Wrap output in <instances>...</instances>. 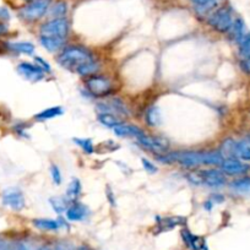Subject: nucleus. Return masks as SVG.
Wrapping results in <instances>:
<instances>
[{
  "label": "nucleus",
  "instance_id": "f257e3e1",
  "mask_svg": "<svg viewBox=\"0 0 250 250\" xmlns=\"http://www.w3.org/2000/svg\"><path fill=\"white\" fill-rule=\"evenodd\" d=\"M96 60L95 54L83 45H68L57 57V62L64 69L78 73L80 68Z\"/></svg>",
  "mask_w": 250,
  "mask_h": 250
},
{
  "label": "nucleus",
  "instance_id": "f03ea898",
  "mask_svg": "<svg viewBox=\"0 0 250 250\" xmlns=\"http://www.w3.org/2000/svg\"><path fill=\"white\" fill-rule=\"evenodd\" d=\"M83 87L86 92L93 98H105L115 93V86L108 76L101 74L86 76L83 79Z\"/></svg>",
  "mask_w": 250,
  "mask_h": 250
},
{
  "label": "nucleus",
  "instance_id": "7ed1b4c3",
  "mask_svg": "<svg viewBox=\"0 0 250 250\" xmlns=\"http://www.w3.org/2000/svg\"><path fill=\"white\" fill-rule=\"evenodd\" d=\"M234 16H233L232 9L228 6H220L217 10L213 11L208 19L206 22L212 30L218 33H228L232 28L234 22Z\"/></svg>",
  "mask_w": 250,
  "mask_h": 250
},
{
  "label": "nucleus",
  "instance_id": "20e7f679",
  "mask_svg": "<svg viewBox=\"0 0 250 250\" xmlns=\"http://www.w3.org/2000/svg\"><path fill=\"white\" fill-rule=\"evenodd\" d=\"M50 0H35L23 5L19 10V16L26 22H36L49 11Z\"/></svg>",
  "mask_w": 250,
  "mask_h": 250
},
{
  "label": "nucleus",
  "instance_id": "39448f33",
  "mask_svg": "<svg viewBox=\"0 0 250 250\" xmlns=\"http://www.w3.org/2000/svg\"><path fill=\"white\" fill-rule=\"evenodd\" d=\"M70 32V22L66 18L52 19L40 27V36L44 37L68 38Z\"/></svg>",
  "mask_w": 250,
  "mask_h": 250
},
{
  "label": "nucleus",
  "instance_id": "423d86ee",
  "mask_svg": "<svg viewBox=\"0 0 250 250\" xmlns=\"http://www.w3.org/2000/svg\"><path fill=\"white\" fill-rule=\"evenodd\" d=\"M200 175V185L220 189L227 185V177L225 173L217 168H206V169H198Z\"/></svg>",
  "mask_w": 250,
  "mask_h": 250
},
{
  "label": "nucleus",
  "instance_id": "0eeeda50",
  "mask_svg": "<svg viewBox=\"0 0 250 250\" xmlns=\"http://www.w3.org/2000/svg\"><path fill=\"white\" fill-rule=\"evenodd\" d=\"M136 140L140 144L141 147L146 148L150 152H153L155 155L166 153L169 150V143H168V140L165 138H161V136L148 135V134L144 133Z\"/></svg>",
  "mask_w": 250,
  "mask_h": 250
},
{
  "label": "nucleus",
  "instance_id": "6e6552de",
  "mask_svg": "<svg viewBox=\"0 0 250 250\" xmlns=\"http://www.w3.org/2000/svg\"><path fill=\"white\" fill-rule=\"evenodd\" d=\"M1 203L14 211H21L26 205L25 196L18 188H8L1 195Z\"/></svg>",
  "mask_w": 250,
  "mask_h": 250
},
{
  "label": "nucleus",
  "instance_id": "1a4fd4ad",
  "mask_svg": "<svg viewBox=\"0 0 250 250\" xmlns=\"http://www.w3.org/2000/svg\"><path fill=\"white\" fill-rule=\"evenodd\" d=\"M220 169L226 175H234V177H237V175L247 174L249 172L250 167L249 165H247L243 161L238 160V158L228 157L223 160L222 165L220 166Z\"/></svg>",
  "mask_w": 250,
  "mask_h": 250
},
{
  "label": "nucleus",
  "instance_id": "9d476101",
  "mask_svg": "<svg viewBox=\"0 0 250 250\" xmlns=\"http://www.w3.org/2000/svg\"><path fill=\"white\" fill-rule=\"evenodd\" d=\"M18 71L21 76H23L26 80L31 81V83H38L45 78L44 71L37 64H33V62H20L18 65Z\"/></svg>",
  "mask_w": 250,
  "mask_h": 250
},
{
  "label": "nucleus",
  "instance_id": "9b49d317",
  "mask_svg": "<svg viewBox=\"0 0 250 250\" xmlns=\"http://www.w3.org/2000/svg\"><path fill=\"white\" fill-rule=\"evenodd\" d=\"M190 1L198 16L208 19L213 11L220 8L223 0H190Z\"/></svg>",
  "mask_w": 250,
  "mask_h": 250
},
{
  "label": "nucleus",
  "instance_id": "f8f14e48",
  "mask_svg": "<svg viewBox=\"0 0 250 250\" xmlns=\"http://www.w3.org/2000/svg\"><path fill=\"white\" fill-rule=\"evenodd\" d=\"M90 215V210L85 204L80 203V201H73L69 205L68 210H66L65 216L69 221L71 222H80V221H85Z\"/></svg>",
  "mask_w": 250,
  "mask_h": 250
},
{
  "label": "nucleus",
  "instance_id": "ddd939ff",
  "mask_svg": "<svg viewBox=\"0 0 250 250\" xmlns=\"http://www.w3.org/2000/svg\"><path fill=\"white\" fill-rule=\"evenodd\" d=\"M182 238L187 247L191 250H208L205 239L203 237L195 235L187 228L182 229Z\"/></svg>",
  "mask_w": 250,
  "mask_h": 250
},
{
  "label": "nucleus",
  "instance_id": "4468645a",
  "mask_svg": "<svg viewBox=\"0 0 250 250\" xmlns=\"http://www.w3.org/2000/svg\"><path fill=\"white\" fill-rule=\"evenodd\" d=\"M115 135L118 138H135L138 139L139 136L143 135L145 131L141 128L136 126L134 124H126V123H120L119 125H117L114 129H113Z\"/></svg>",
  "mask_w": 250,
  "mask_h": 250
},
{
  "label": "nucleus",
  "instance_id": "2eb2a0df",
  "mask_svg": "<svg viewBox=\"0 0 250 250\" xmlns=\"http://www.w3.org/2000/svg\"><path fill=\"white\" fill-rule=\"evenodd\" d=\"M33 226L38 229L42 230H58L62 227H68V222L64 218H58V220H52V218H36L32 221Z\"/></svg>",
  "mask_w": 250,
  "mask_h": 250
},
{
  "label": "nucleus",
  "instance_id": "dca6fc26",
  "mask_svg": "<svg viewBox=\"0 0 250 250\" xmlns=\"http://www.w3.org/2000/svg\"><path fill=\"white\" fill-rule=\"evenodd\" d=\"M40 43L44 49H47L50 53L62 52L66 44V38L60 37H44L40 36Z\"/></svg>",
  "mask_w": 250,
  "mask_h": 250
},
{
  "label": "nucleus",
  "instance_id": "f3484780",
  "mask_svg": "<svg viewBox=\"0 0 250 250\" xmlns=\"http://www.w3.org/2000/svg\"><path fill=\"white\" fill-rule=\"evenodd\" d=\"M185 218L179 217V216H172V217L158 218L157 222V232H167V230L173 229L180 225H184Z\"/></svg>",
  "mask_w": 250,
  "mask_h": 250
},
{
  "label": "nucleus",
  "instance_id": "a211bd4d",
  "mask_svg": "<svg viewBox=\"0 0 250 250\" xmlns=\"http://www.w3.org/2000/svg\"><path fill=\"white\" fill-rule=\"evenodd\" d=\"M6 48L16 54L32 55L35 53V45L31 42H11L6 43Z\"/></svg>",
  "mask_w": 250,
  "mask_h": 250
},
{
  "label": "nucleus",
  "instance_id": "6ab92c4d",
  "mask_svg": "<svg viewBox=\"0 0 250 250\" xmlns=\"http://www.w3.org/2000/svg\"><path fill=\"white\" fill-rule=\"evenodd\" d=\"M49 204L53 210H54V212L62 216V213L66 212L71 201L66 196H53V198L49 199Z\"/></svg>",
  "mask_w": 250,
  "mask_h": 250
},
{
  "label": "nucleus",
  "instance_id": "aec40b11",
  "mask_svg": "<svg viewBox=\"0 0 250 250\" xmlns=\"http://www.w3.org/2000/svg\"><path fill=\"white\" fill-rule=\"evenodd\" d=\"M245 33H247V30H245L244 21H243L242 19H239V18L235 19L234 22H233L232 28H230L229 32H228V36H229V38L234 43H238L240 40H242L243 37H244Z\"/></svg>",
  "mask_w": 250,
  "mask_h": 250
},
{
  "label": "nucleus",
  "instance_id": "412c9836",
  "mask_svg": "<svg viewBox=\"0 0 250 250\" xmlns=\"http://www.w3.org/2000/svg\"><path fill=\"white\" fill-rule=\"evenodd\" d=\"M234 157L243 162H250V143L247 140L237 141Z\"/></svg>",
  "mask_w": 250,
  "mask_h": 250
},
{
  "label": "nucleus",
  "instance_id": "4be33fe9",
  "mask_svg": "<svg viewBox=\"0 0 250 250\" xmlns=\"http://www.w3.org/2000/svg\"><path fill=\"white\" fill-rule=\"evenodd\" d=\"M145 122L148 126H151V128L160 126L161 123H162L160 108L156 107V105H152V107L148 108L145 113Z\"/></svg>",
  "mask_w": 250,
  "mask_h": 250
},
{
  "label": "nucleus",
  "instance_id": "5701e85b",
  "mask_svg": "<svg viewBox=\"0 0 250 250\" xmlns=\"http://www.w3.org/2000/svg\"><path fill=\"white\" fill-rule=\"evenodd\" d=\"M62 114H64V109H62L60 105H55V107L47 108V109L37 113V114L35 115V120H38V122H44V120L54 119V118L60 117V115Z\"/></svg>",
  "mask_w": 250,
  "mask_h": 250
},
{
  "label": "nucleus",
  "instance_id": "b1692460",
  "mask_svg": "<svg viewBox=\"0 0 250 250\" xmlns=\"http://www.w3.org/2000/svg\"><path fill=\"white\" fill-rule=\"evenodd\" d=\"M230 189L240 194H250V177H239L229 184Z\"/></svg>",
  "mask_w": 250,
  "mask_h": 250
},
{
  "label": "nucleus",
  "instance_id": "393cba45",
  "mask_svg": "<svg viewBox=\"0 0 250 250\" xmlns=\"http://www.w3.org/2000/svg\"><path fill=\"white\" fill-rule=\"evenodd\" d=\"M97 119L101 124L110 129H114L117 125H119L120 123H123V120L120 119V117L113 114V113H98Z\"/></svg>",
  "mask_w": 250,
  "mask_h": 250
},
{
  "label": "nucleus",
  "instance_id": "a878e982",
  "mask_svg": "<svg viewBox=\"0 0 250 250\" xmlns=\"http://www.w3.org/2000/svg\"><path fill=\"white\" fill-rule=\"evenodd\" d=\"M81 190H83L81 182L78 179V178H73V180L69 183V187L68 189H66L65 196L71 201V203H73V201L78 200L79 196L81 195Z\"/></svg>",
  "mask_w": 250,
  "mask_h": 250
},
{
  "label": "nucleus",
  "instance_id": "bb28decb",
  "mask_svg": "<svg viewBox=\"0 0 250 250\" xmlns=\"http://www.w3.org/2000/svg\"><path fill=\"white\" fill-rule=\"evenodd\" d=\"M49 14L53 19L66 18V14H68V4L65 1H57L53 5H50Z\"/></svg>",
  "mask_w": 250,
  "mask_h": 250
},
{
  "label": "nucleus",
  "instance_id": "cd10ccee",
  "mask_svg": "<svg viewBox=\"0 0 250 250\" xmlns=\"http://www.w3.org/2000/svg\"><path fill=\"white\" fill-rule=\"evenodd\" d=\"M238 45V55L239 58L250 57V32H247L244 37L237 43Z\"/></svg>",
  "mask_w": 250,
  "mask_h": 250
},
{
  "label": "nucleus",
  "instance_id": "c85d7f7f",
  "mask_svg": "<svg viewBox=\"0 0 250 250\" xmlns=\"http://www.w3.org/2000/svg\"><path fill=\"white\" fill-rule=\"evenodd\" d=\"M73 141L75 143L76 146L81 148L86 155H92L95 152V145H93L92 140L91 139L86 138H75L73 139Z\"/></svg>",
  "mask_w": 250,
  "mask_h": 250
},
{
  "label": "nucleus",
  "instance_id": "c756f323",
  "mask_svg": "<svg viewBox=\"0 0 250 250\" xmlns=\"http://www.w3.org/2000/svg\"><path fill=\"white\" fill-rule=\"evenodd\" d=\"M235 144L237 141L233 140V139H226L225 141L221 145V153L223 155V157L228 158V157H234V152H235Z\"/></svg>",
  "mask_w": 250,
  "mask_h": 250
},
{
  "label": "nucleus",
  "instance_id": "7c9ffc66",
  "mask_svg": "<svg viewBox=\"0 0 250 250\" xmlns=\"http://www.w3.org/2000/svg\"><path fill=\"white\" fill-rule=\"evenodd\" d=\"M50 177H52V180H53V183H54V185L62 184V172H60L59 167H58L57 165H54V163L50 166Z\"/></svg>",
  "mask_w": 250,
  "mask_h": 250
},
{
  "label": "nucleus",
  "instance_id": "2f4dec72",
  "mask_svg": "<svg viewBox=\"0 0 250 250\" xmlns=\"http://www.w3.org/2000/svg\"><path fill=\"white\" fill-rule=\"evenodd\" d=\"M35 62H36V64H37V65L40 66V68L42 69L43 71H44V73H47V74L52 73V66H50L49 62H45V60L43 59V58L35 57Z\"/></svg>",
  "mask_w": 250,
  "mask_h": 250
},
{
  "label": "nucleus",
  "instance_id": "473e14b6",
  "mask_svg": "<svg viewBox=\"0 0 250 250\" xmlns=\"http://www.w3.org/2000/svg\"><path fill=\"white\" fill-rule=\"evenodd\" d=\"M141 163H143L144 169L147 173H150V174H153V173L157 172V166H156L152 161L147 160V158H143V160H141Z\"/></svg>",
  "mask_w": 250,
  "mask_h": 250
},
{
  "label": "nucleus",
  "instance_id": "72a5a7b5",
  "mask_svg": "<svg viewBox=\"0 0 250 250\" xmlns=\"http://www.w3.org/2000/svg\"><path fill=\"white\" fill-rule=\"evenodd\" d=\"M239 66L245 74L250 75V57L239 58Z\"/></svg>",
  "mask_w": 250,
  "mask_h": 250
},
{
  "label": "nucleus",
  "instance_id": "f704fd0d",
  "mask_svg": "<svg viewBox=\"0 0 250 250\" xmlns=\"http://www.w3.org/2000/svg\"><path fill=\"white\" fill-rule=\"evenodd\" d=\"M25 129H26V125L25 124H16L15 126H14V131H15V133L18 134V135L25 136V138H27L28 134L26 133Z\"/></svg>",
  "mask_w": 250,
  "mask_h": 250
},
{
  "label": "nucleus",
  "instance_id": "c9c22d12",
  "mask_svg": "<svg viewBox=\"0 0 250 250\" xmlns=\"http://www.w3.org/2000/svg\"><path fill=\"white\" fill-rule=\"evenodd\" d=\"M10 19V13H9V10L6 8H1L0 6V20L1 21H6Z\"/></svg>",
  "mask_w": 250,
  "mask_h": 250
},
{
  "label": "nucleus",
  "instance_id": "e433bc0d",
  "mask_svg": "<svg viewBox=\"0 0 250 250\" xmlns=\"http://www.w3.org/2000/svg\"><path fill=\"white\" fill-rule=\"evenodd\" d=\"M10 250H31L28 245H26L25 243H18L14 247H10Z\"/></svg>",
  "mask_w": 250,
  "mask_h": 250
},
{
  "label": "nucleus",
  "instance_id": "4c0bfd02",
  "mask_svg": "<svg viewBox=\"0 0 250 250\" xmlns=\"http://www.w3.org/2000/svg\"><path fill=\"white\" fill-rule=\"evenodd\" d=\"M210 199L212 200L213 204H221L222 201H225V196L221 195V194H213Z\"/></svg>",
  "mask_w": 250,
  "mask_h": 250
},
{
  "label": "nucleus",
  "instance_id": "58836bf2",
  "mask_svg": "<svg viewBox=\"0 0 250 250\" xmlns=\"http://www.w3.org/2000/svg\"><path fill=\"white\" fill-rule=\"evenodd\" d=\"M8 32V26L3 22V21H0V36L5 35Z\"/></svg>",
  "mask_w": 250,
  "mask_h": 250
},
{
  "label": "nucleus",
  "instance_id": "ea45409f",
  "mask_svg": "<svg viewBox=\"0 0 250 250\" xmlns=\"http://www.w3.org/2000/svg\"><path fill=\"white\" fill-rule=\"evenodd\" d=\"M213 205H215V204L212 203V200H211V199H208V201H205V203H204V208H205L208 211H210L211 208H213Z\"/></svg>",
  "mask_w": 250,
  "mask_h": 250
},
{
  "label": "nucleus",
  "instance_id": "a19ab883",
  "mask_svg": "<svg viewBox=\"0 0 250 250\" xmlns=\"http://www.w3.org/2000/svg\"><path fill=\"white\" fill-rule=\"evenodd\" d=\"M0 250H10V247H9L5 242H1V240H0Z\"/></svg>",
  "mask_w": 250,
  "mask_h": 250
},
{
  "label": "nucleus",
  "instance_id": "79ce46f5",
  "mask_svg": "<svg viewBox=\"0 0 250 250\" xmlns=\"http://www.w3.org/2000/svg\"><path fill=\"white\" fill-rule=\"evenodd\" d=\"M37 250H53V249H50L49 247H41L40 249H37Z\"/></svg>",
  "mask_w": 250,
  "mask_h": 250
},
{
  "label": "nucleus",
  "instance_id": "37998d69",
  "mask_svg": "<svg viewBox=\"0 0 250 250\" xmlns=\"http://www.w3.org/2000/svg\"><path fill=\"white\" fill-rule=\"evenodd\" d=\"M79 250H88V249L86 247H81V248H79Z\"/></svg>",
  "mask_w": 250,
  "mask_h": 250
},
{
  "label": "nucleus",
  "instance_id": "c03bdc74",
  "mask_svg": "<svg viewBox=\"0 0 250 250\" xmlns=\"http://www.w3.org/2000/svg\"><path fill=\"white\" fill-rule=\"evenodd\" d=\"M23 1H26V3H31V1H35V0H23Z\"/></svg>",
  "mask_w": 250,
  "mask_h": 250
}]
</instances>
